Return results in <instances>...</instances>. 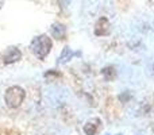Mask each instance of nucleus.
Returning a JSON list of instances; mask_svg holds the SVG:
<instances>
[{
  "label": "nucleus",
  "instance_id": "nucleus-1",
  "mask_svg": "<svg viewBox=\"0 0 154 135\" xmlns=\"http://www.w3.org/2000/svg\"><path fill=\"white\" fill-rule=\"evenodd\" d=\"M51 48H53V42L45 34L35 37L31 41V45H30V49H31V51L38 60H45L50 53Z\"/></svg>",
  "mask_w": 154,
  "mask_h": 135
},
{
  "label": "nucleus",
  "instance_id": "nucleus-2",
  "mask_svg": "<svg viewBox=\"0 0 154 135\" xmlns=\"http://www.w3.org/2000/svg\"><path fill=\"white\" fill-rule=\"evenodd\" d=\"M24 97H26V92H24L23 88L18 87V85L10 87L4 93V101L8 108H18V107H20Z\"/></svg>",
  "mask_w": 154,
  "mask_h": 135
},
{
  "label": "nucleus",
  "instance_id": "nucleus-3",
  "mask_svg": "<svg viewBox=\"0 0 154 135\" xmlns=\"http://www.w3.org/2000/svg\"><path fill=\"white\" fill-rule=\"evenodd\" d=\"M20 58H22V51L16 46H11L3 54V64L10 65V64H14V62H18Z\"/></svg>",
  "mask_w": 154,
  "mask_h": 135
},
{
  "label": "nucleus",
  "instance_id": "nucleus-4",
  "mask_svg": "<svg viewBox=\"0 0 154 135\" xmlns=\"http://www.w3.org/2000/svg\"><path fill=\"white\" fill-rule=\"evenodd\" d=\"M111 31V24L109 20L106 16H101L99 18V20L95 24V35L96 37H104V35H108Z\"/></svg>",
  "mask_w": 154,
  "mask_h": 135
},
{
  "label": "nucleus",
  "instance_id": "nucleus-5",
  "mask_svg": "<svg viewBox=\"0 0 154 135\" xmlns=\"http://www.w3.org/2000/svg\"><path fill=\"white\" fill-rule=\"evenodd\" d=\"M100 119L99 118H95V119L88 120L87 123L84 124V133L87 135H96L100 128Z\"/></svg>",
  "mask_w": 154,
  "mask_h": 135
},
{
  "label": "nucleus",
  "instance_id": "nucleus-6",
  "mask_svg": "<svg viewBox=\"0 0 154 135\" xmlns=\"http://www.w3.org/2000/svg\"><path fill=\"white\" fill-rule=\"evenodd\" d=\"M51 35L56 39H64L66 35V27L61 23H54L51 26Z\"/></svg>",
  "mask_w": 154,
  "mask_h": 135
},
{
  "label": "nucleus",
  "instance_id": "nucleus-7",
  "mask_svg": "<svg viewBox=\"0 0 154 135\" xmlns=\"http://www.w3.org/2000/svg\"><path fill=\"white\" fill-rule=\"evenodd\" d=\"M101 74H103V77L106 78V81H114L115 78H116V69L114 66H106L101 69Z\"/></svg>",
  "mask_w": 154,
  "mask_h": 135
},
{
  "label": "nucleus",
  "instance_id": "nucleus-8",
  "mask_svg": "<svg viewBox=\"0 0 154 135\" xmlns=\"http://www.w3.org/2000/svg\"><path fill=\"white\" fill-rule=\"evenodd\" d=\"M73 56H75V53L72 51V49L66 46V48L62 49V53L58 58V64H66V62H69L70 60H72Z\"/></svg>",
  "mask_w": 154,
  "mask_h": 135
},
{
  "label": "nucleus",
  "instance_id": "nucleus-9",
  "mask_svg": "<svg viewBox=\"0 0 154 135\" xmlns=\"http://www.w3.org/2000/svg\"><path fill=\"white\" fill-rule=\"evenodd\" d=\"M2 7H3V0H0V10H2Z\"/></svg>",
  "mask_w": 154,
  "mask_h": 135
},
{
  "label": "nucleus",
  "instance_id": "nucleus-10",
  "mask_svg": "<svg viewBox=\"0 0 154 135\" xmlns=\"http://www.w3.org/2000/svg\"><path fill=\"white\" fill-rule=\"evenodd\" d=\"M107 135H109V134H107ZM118 135H122V134H118Z\"/></svg>",
  "mask_w": 154,
  "mask_h": 135
}]
</instances>
